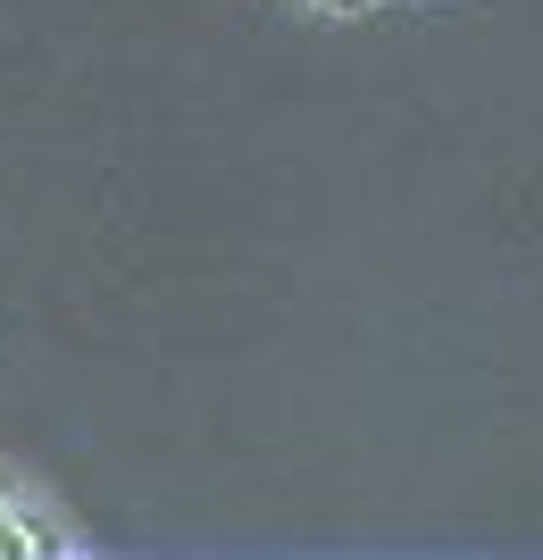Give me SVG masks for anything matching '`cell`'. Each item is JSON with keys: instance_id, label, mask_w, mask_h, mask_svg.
<instances>
[{"instance_id": "cell-2", "label": "cell", "mask_w": 543, "mask_h": 560, "mask_svg": "<svg viewBox=\"0 0 543 560\" xmlns=\"http://www.w3.org/2000/svg\"><path fill=\"white\" fill-rule=\"evenodd\" d=\"M318 9H334V18H368L377 0H318Z\"/></svg>"}, {"instance_id": "cell-1", "label": "cell", "mask_w": 543, "mask_h": 560, "mask_svg": "<svg viewBox=\"0 0 543 560\" xmlns=\"http://www.w3.org/2000/svg\"><path fill=\"white\" fill-rule=\"evenodd\" d=\"M17 552H59V536H50V527H34V518H25V502L0 486V560H17Z\"/></svg>"}]
</instances>
